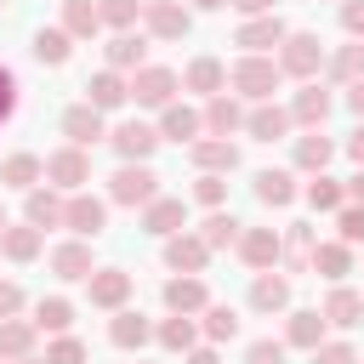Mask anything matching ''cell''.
<instances>
[{
  "label": "cell",
  "mask_w": 364,
  "mask_h": 364,
  "mask_svg": "<svg viewBox=\"0 0 364 364\" xmlns=\"http://www.w3.org/2000/svg\"><path fill=\"white\" fill-rule=\"evenodd\" d=\"M119 199H148L154 193V176L148 171H119V188H114Z\"/></svg>",
  "instance_id": "1"
},
{
  "label": "cell",
  "mask_w": 364,
  "mask_h": 364,
  "mask_svg": "<svg viewBox=\"0 0 364 364\" xmlns=\"http://www.w3.org/2000/svg\"><path fill=\"white\" fill-rule=\"evenodd\" d=\"M142 102H165L171 97V74H142V91H136Z\"/></svg>",
  "instance_id": "2"
},
{
  "label": "cell",
  "mask_w": 364,
  "mask_h": 364,
  "mask_svg": "<svg viewBox=\"0 0 364 364\" xmlns=\"http://www.w3.org/2000/svg\"><path fill=\"white\" fill-rule=\"evenodd\" d=\"M119 148H125V154H148V148H154V131H142V125H125V131H119Z\"/></svg>",
  "instance_id": "3"
},
{
  "label": "cell",
  "mask_w": 364,
  "mask_h": 364,
  "mask_svg": "<svg viewBox=\"0 0 364 364\" xmlns=\"http://www.w3.org/2000/svg\"><path fill=\"white\" fill-rule=\"evenodd\" d=\"M68 131H74L80 142H91V136H97V114H85V108H74V114H68Z\"/></svg>",
  "instance_id": "4"
},
{
  "label": "cell",
  "mask_w": 364,
  "mask_h": 364,
  "mask_svg": "<svg viewBox=\"0 0 364 364\" xmlns=\"http://www.w3.org/2000/svg\"><path fill=\"white\" fill-rule=\"evenodd\" d=\"M34 51H40L46 63H63V51H68V40H63V34H40V46H34Z\"/></svg>",
  "instance_id": "5"
},
{
  "label": "cell",
  "mask_w": 364,
  "mask_h": 364,
  "mask_svg": "<svg viewBox=\"0 0 364 364\" xmlns=\"http://www.w3.org/2000/svg\"><path fill=\"white\" fill-rule=\"evenodd\" d=\"M91 97H97V102H102V108H108V102H119V97H125V91H119V80H114V74H102V80H97V85H91Z\"/></svg>",
  "instance_id": "6"
},
{
  "label": "cell",
  "mask_w": 364,
  "mask_h": 364,
  "mask_svg": "<svg viewBox=\"0 0 364 364\" xmlns=\"http://www.w3.org/2000/svg\"><path fill=\"white\" fill-rule=\"evenodd\" d=\"M119 296H125V279H119V273L97 279V301H119Z\"/></svg>",
  "instance_id": "7"
},
{
  "label": "cell",
  "mask_w": 364,
  "mask_h": 364,
  "mask_svg": "<svg viewBox=\"0 0 364 364\" xmlns=\"http://www.w3.org/2000/svg\"><path fill=\"white\" fill-rule=\"evenodd\" d=\"M256 301H262V307H279V301H284V284H279V279H262V284H256Z\"/></svg>",
  "instance_id": "8"
},
{
  "label": "cell",
  "mask_w": 364,
  "mask_h": 364,
  "mask_svg": "<svg viewBox=\"0 0 364 364\" xmlns=\"http://www.w3.org/2000/svg\"><path fill=\"white\" fill-rule=\"evenodd\" d=\"M262 199H273V205L290 199V182H284V176H262Z\"/></svg>",
  "instance_id": "9"
},
{
  "label": "cell",
  "mask_w": 364,
  "mask_h": 364,
  "mask_svg": "<svg viewBox=\"0 0 364 364\" xmlns=\"http://www.w3.org/2000/svg\"><path fill=\"white\" fill-rule=\"evenodd\" d=\"M40 324L63 330V324H68V307H63V301H46V307H40Z\"/></svg>",
  "instance_id": "10"
},
{
  "label": "cell",
  "mask_w": 364,
  "mask_h": 364,
  "mask_svg": "<svg viewBox=\"0 0 364 364\" xmlns=\"http://www.w3.org/2000/svg\"><path fill=\"white\" fill-rule=\"evenodd\" d=\"M97 222H102V210H97V205H74V228H85V233H91Z\"/></svg>",
  "instance_id": "11"
},
{
  "label": "cell",
  "mask_w": 364,
  "mask_h": 364,
  "mask_svg": "<svg viewBox=\"0 0 364 364\" xmlns=\"http://www.w3.org/2000/svg\"><path fill=\"white\" fill-rule=\"evenodd\" d=\"M171 301L176 307H199V284H171Z\"/></svg>",
  "instance_id": "12"
},
{
  "label": "cell",
  "mask_w": 364,
  "mask_h": 364,
  "mask_svg": "<svg viewBox=\"0 0 364 364\" xmlns=\"http://www.w3.org/2000/svg\"><path fill=\"white\" fill-rule=\"evenodd\" d=\"M114 336H119V341H125V347H131V341H142V336H148V330H142V318H119V330H114Z\"/></svg>",
  "instance_id": "13"
},
{
  "label": "cell",
  "mask_w": 364,
  "mask_h": 364,
  "mask_svg": "<svg viewBox=\"0 0 364 364\" xmlns=\"http://www.w3.org/2000/svg\"><path fill=\"white\" fill-rule=\"evenodd\" d=\"M313 63V40H296V51H290V68H307Z\"/></svg>",
  "instance_id": "14"
},
{
  "label": "cell",
  "mask_w": 364,
  "mask_h": 364,
  "mask_svg": "<svg viewBox=\"0 0 364 364\" xmlns=\"http://www.w3.org/2000/svg\"><path fill=\"white\" fill-rule=\"evenodd\" d=\"M165 131H171V136H188V131H193V114H171Z\"/></svg>",
  "instance_id": "15"
},
{
  "label": "cell",
  "mask_w": 364,
  "mask_h": 364,
  "mask_svg": "<svg viewBox=\"0 0 364 364\" xmlns=\"http://www.w3.org/2000/svg\"><path fill=\"white\" fill-rule=\"evenodd\" d=\"M6 176H11V182H28V176H34V159H11Z\"/></svg>",
  "instance_id": "16"
},
{
  "label": "cell",
  "mask_w": 364,
  "mask_h": 364,
  "mask_svg": "<svg viewBox=\"0 0 364 364\" xmlns=\"http://www.w3.org/2000/svg\"><path fill=\"white\" fill-rule=\"evenodd\" d=\"M176 216H182V210H176V205H159V210H154V233H165V228H171V222H176Z\"/></svg>",
  "instance_id": "17"
},
{
  "label": "cell",
  "mask_w": 364,
  "mask_h": 364,
  "mask_svg": "<svg viewBox=\"0 0 364 364\" xmlns=\"http://www.w3.org/2000/svg\"><path fill=\"white\" fill-rule=\"evenodd\" d=\"M290 336H296V341H313V336H318V324H313V318H307V313H301V318H296V330H290Z\"/></svg>",
  "instance_id": "18"
},
{
  "label": "cell",
  "mask_w": 364,
  "mask_h": 364,
  "mask_svg": "<svg viewBox=\"0 0 364 364\" xmlns=\"http://www.w3.org/2000/svg\"><path fill=\"white\" fill-rule=\"evenodd\" d=\"M51 364H80V347H74V341H63V347L51 353Z\"/></svg>",
  "instance_id": "19"
},
{
  "label": "cell",
  "mask_w": 364,
  "mask_h": 364,
  "mask_svg": "<svg viewBox=\"0 0 364 364\" xmlns=\"http://www.w3.org/2000/svg\"><path fill=\"white\" fill-rule=\"evenodd\" d=\"M250 364H279V347H267V341H262V347H250Z\"/></svg>",
  "instance_id": "20"
},
{
  "label": "cell",
  "mask_w": 364,
  "mask_h": 364,
  "mask_svg": "<svg viewBox=\"0 0 364 364\" xmlns=\"http://www.w3.org/2000/svg\"><path fill=\"white\" fill-rule=\"evenodd\" d=\"M136 51H142V46H136V40H119V46H114V63H131V57H136Z\"/></svg>",
  "instance_id": "21"
},
{
  "label": "cell",
  "mask_w": 364,
  "mask_h": 364,
  "mask_svg": "<svg viewBox=\"0 0 364 364\" xmlns=\"http://www.w3.org/2000/svg\"><path fill=\"white\" fill-rule=\"evenodd\" d=\"M324 154H330V148H324V142H301V159H307V165H318V159H324Z\"/></svg>",
  "instance_id": "22"
},
{
  "label": "cell",
  "mask_w": 364,
  "mask_h": 364,
  "mask_svg": "<svg viewBox=\"0 0 364 364\" xmlns=\"http://www.w3.org/2000/svg\"><path fill=\"white\" fill-rule=\"evenodd\" d=\"M313 205H336V188L330 182H313Z\"/></svg>",
  "instance_id": "23"
},
{
  "label": "cell",
  "mask_w": 364,
  "mask_h": 364,
  "mask_svg": "<svg viewBox=\"0 0 364 364\" xmlns=\"http://www.w3.org/2000/svg\"><path fill=\"white\" fill-rule=\"evenodd\" d=\"M222 239H233V222H222V216H216V222H210V245H222Z\"/></svg>",
  "instance_id": "24"
},
{
  "label": "cell",
  "mask_w": 364,
  "mask_h": 364,
  "mask_svg": "<svg viewBox=\"0 0 364 364\" xmlns=\"http://www.w3.org/2000/svg\"><path fill=\"white\" fill-rule=\"evenodd\" d=\"M34 250V233H11V256H28Z\"/></svg>",
  "instance_id": "25"
},
{
  "label": "cell",
  "mask_w": 364,
  "mask_h": 364,
  "mask_svg": "<svg viewBox=\"0 0 364 364\" xmlns=\"http://www.w3.org/2000/svg\"><path fill=\"white\" fill-rule=\"evenodd\" d=\"M171 262H199V245H171Z\"/></svg>",
  "instance_id": "26"
},
{
  "label": "cell",
  "mask_w": 364,
  "mask_h": 364,
  "mask_svg": "<svg viewBox=\"0 0 364 364\" xmlns=\"http://www.w3.org/2000/svg\"><path fill=\"white\" fill-rule=\"evenodd\" d=\"M108 17H119V23H125V17H131V0H108Z\"/></svg>",
  "instance_id": "27"
},
{
  "label": "cell",
  "mask_w": 364,
  "mask_h": 364,
  "mask_svg": "<svg viewBox=\"0 0 364 364\" xmlns=\"http://www.w3.org/2000/svg\"><path fill=\"white\" fill-rule=\"evenodd\" d=\"M347 28H364V6H347Z\"/></svg>",
  "instance_id": "28"
},
{
  "label": "cell",
  "mask_w": 364,
  "mask_h": 364,
  "mask_svg": "<svg viewBox=\"0 0 364 364\" xmlns=\"http://www.w3.org/2000/svg\"><path fill=\"white\" fill-rule=\"evenodd\" d=\"M324 364H353V358H347L341 347H330V353H324Z\"/></svg>",
  "instance_id": "29"
},
{
  "label": "cell",
  "mask_w": 364,
  "mask_h": 364,
  "mask_svg": "<svg viewBox=\"0 0 364 364\" xmlns=\"http://www.w3.org/2000/svg\"><path fill=\"white\" fill-rule=\"evenodd\" d=\"M6 307H17V290H0V313H6Z\"/></svg>",
  "instance_id": "30"
},
{
  "label": "cell",
  "mask_w": 364,
  "mask_h": 364,
  "mask_svg": "<svg viewBox=\"0 0 364 364\" xmlns=\"http://www.w3.org/2000/svg\"><path fill=\"white\" fill-rule=\"evenodd\" d=\"M353 108H364V85H358V91H353Z\"/></svg>",
  "instance_id": "31"
},
{
  "label": "cell",
  "mask_w": 364,
  "mask_h": 364,
  "mask_svg": "<svg viewBox=\"0 0 364 364\" xmlns=\"http://www.w3.org/2000/svg\"><path fill=\"white\" fill-rule=\"evenodd\" d=\"M193 364H216V358H210V353H199V358H193Z\"/></svg>",
  "instance_id": "32"
},
{
  "label": "cell",
  "mask_w": 364,
  "mask_h": 364,
  "mask_svg": "<svg viewBox=\"0 0 364 364\" xmlns=\"http://www.w3.org/2000/svg\"><path fill=\"white\" fill-rule=\"evenodd\" d=\"M353 154H358V159H364V136H358V142H353Z\"/></svg>",
  "instance_id": "33"
},
{
  "label": "cell",
  "mask_w": 364,
  "mask_h": 364,
  "mask_svg": "<svg viewBox=\"0 0 364 364\" xmlns=\"http://www.w3.org/2000/svg\"><path fill=\"white\" fill-rule=\"evenodd\" d=\"M239 6H250V11H256V6H267V0H239Z\"/></svg>",
  "instance_id": "34"
},
{
  "label": "cell",
  "mask_w": 364,
  "mask_h": 364,
  "mask_svg": "<svg viewBox=\"0 0 364 364\" xmlns=\"http://www.w3.org/2000/svg\"><path fill=\"white\" fill-rule=\"evenodd\" d=\"M199 6H222V0H199Z\"/></svg>",
  "instance_id": "35"
}]
</instances>
